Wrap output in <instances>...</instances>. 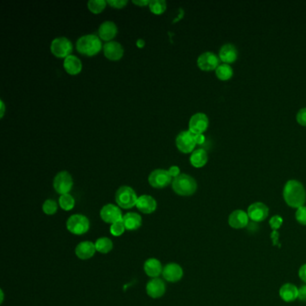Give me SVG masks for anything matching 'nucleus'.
Returning a JSON list of instances; mask_svg holds the SVG:
<instances>
[{"instance_id":"nucleus-1","label":"nucleus","mask_w":306,"mask_h":306,"mask_svg":"<svg viewBox=\"0 0 306 306\" xmlns=\"http://www.w3.org/2000/svg\"><path fill=\"white\" fill-rule=\"evenodd\" d=\"M283 197L286 204L291 208H301L306 201L305 189L298 180H288L284 187Z\"/></svg>"},{"instance_id":"nucleus-2","label":"nucleus","mask_w":306,"mask_h":306,"mask_svg":"<svg viewBox=\"0 0 306 306\" xmlns=\"http://www.w3.org/2000/svg\"><path fill=\"white\" fill-rule=\"evenodd\" d=\"M76 46L79 53L87 57H93L97 55L103 48L101 39L95 34L83 35L77 41Z\"/></svg>"},{"instance_id":"nucleus-3","label":"nucleus","mask_w":306,"mask_h":306,"mask_svg":"<svg viewBox=\"0 0 306 306\" xmlns=\"http://www.w3.org/2000/svg\"><path fill=\"white\" fill-rule=\"evenodd\" d=\"M173 192L180 196H192L198 189V184L193 177L185 173H180L171 182Z\"/></svg>"},{"instance_id":"nucleus-4","label":"nucleus","mask_w":306,"mask_h":306,"mask_svg":"<svg viewBox=\"0 0 306 306\" xmlns=\"http://www.w3.org/2000/svg\"><path fill=\"white\" fill-rule=\"evenodd\" d=\"M139 197L133 189L130 186H121L115 194L116 203L119 208L130 209L137 205Z\"/></svg>"},{"instance_id":"nucleus-5","label":"nucleus","mask_w":306,"mask_h":306,"mask_svg":"<svg viewBox=\"0 0 306 306\" xmlns=\"http://www.w3.org/2000/svg\"><path fill=\"white\" fill-rule=\"evenodd\" d=\"M67 228L70 233L76 235H82L87 233L90 228V222L84 215H72L67 221Z\"/></svg>"},{"instance_id":"nucleus-6","label":"nucleus","mask_w":306,"mask_h":306,"mask_svg":"<svg viewBox=\"0 0 306 306\" xmlns=\"http://www.w3.org/2000/svg\"><path fill=\"white\" fill-rule=\"evenodd\" d=\"M73 45L72 42L66 37L55 38L50 43V51L55 57L64 58L72 55Z\"/></svg>"},{"instance_id":"nucleus-7","label":"nucleus","mask_w":306,"mask_h":306,"mask_svg":"<svg viewBox=\"0 0 306 306\" xmlns=\"http://www.w3.org/2000/svg\"><path fill=\"white\" fill-rule=\"evenodd\" d=\"M73 178L69 171H59L54 178V190L60 196L70 194V191L73 188Z\"/></svg>"},{"instance_id":"nucleus-8","label":"nucleus","mask_w":306,"mask_h":306,"mask_svg":"<svg viewBox=\"0 0 306 306\" xmlns=\"http://www.w3.org/2000/svg\"><path fill=\"white\" fill-rule=\"evenodd\" d=\"M176 147L183 154H190L194 151L197 142L195 135L190 131H181L176 137Z\"/></svg>"},{"instance_id":"nucleus-9","label":"nucleus","mask_w":306,"mask_h":306,"mask_svg":"<svg viewBox=\"0 0 306 306\" xmlns=\"http://www.w3.org/2000/svg\"><path fill=\"white\" fill-rule=\"evenodd\" d=\"M148 182L153 188L163 189L172 182V177L164 169H155L148 176Z\"/></svg>"},{"instance_id":"nucleus-10","label":"nucleus","mask_w":306,"mask_h":306,"mask_svg":"<svg viewBox=\"0 0 306 306\" xmlns=\"http://www.w3.org/2000/svg\"><path fill=\"white\" fill-rule=\"evenodd\" d=\"M208 118L207 115L203 112H198L192 115V118L189 121V131L194 135L203 134L205 131L208 130Z\"/></svg>"},{"instance_id":"nucleus-11","label":"nucleus","mask_w":306,"mask_h":306,"mask_svg":"<svg viewBox=\"0 0 306 306\" xmlns=\"http://www.w3.org/2000/svg\"><path fill=\"white\" fill-rule=\"evenodd\" d=\"M102 220L108 224H114L116 222L123 220V213L120 208L113 204H107L102 207L100 212Z\"/></svg>"},{"instance_id":"nucleus-12","label":"nucleus","mask_w":306,"mask_h":306,"mask_svg":"<svg viewBox=\"0 0 306 306\" xmlns=\"http://www.w3.org/2000/svg\"><path fill=\"white\" fill-rule=\"evenodd\" d=\"M198 67L203 71H211L216 70L219 64V58L216 54L207 51L201 54L197 60Z\"/></svg>"},{"instance_id":"nucleus-13","label":"nucleus","mask_w":306,"mask_h":306,"mask_svg":"<svg viewBox=\"0 0 306 306\" xmlns=\"http://www.w3.org/2000/svg\"><path fill=\"white\" fill-rule=\"evenodd\" d=\"M103 54L106 58L111 62L120 60L124 55L123 45L118 41H109L103 45Z\"/></svg>"},{"instance_id":"nucleus-14","label":"nucleus","mask_w":306,"mask_h":306,"mask_svg":"<svg viewBox=\"0 0 306 306\" xmlns=\"http://www.w3.org/2000/svg\"><path fill=\"white\" fill-rule=\"evenodd\" d=\"M247 214L254 222H262L269 216V208L264 203L255 202L248 208Z\"/></svg>"},{"instance_id":"nucleus-15","label":"nucleus","mask_w":306,"mask_h":306,"mask_svg":"<svg viewBox=\"0 0 306 306\" xmlns=\"http://www.w3.org/2000/svg\"><path fill=\"white\" fill-rule=\"evenodd\" d=\"M118 34V27L112 21H105L99 26L98 36L102 41H112Z\"/></svg>"},{"instance_id":"nucleus-16","label":"nucleus","mask_w":306,"mask_h":306,"mask_svg":"<svg viewBox=\"0 0 306 306\" xmlns=\"http://www.w3.org/2000/svg\"><path fill=\"white\" fill-rule=\"evenodd\" d=\"M249 219L248 214L243 210H241V209L234 210L229 216V225L232 228L234 229L244 228L245 226H247L248 225Z\"/></svg>"},{"instance_id":"nucleus-17","label":"nucleus","mask_w":306,"mask_h":306,"mask_svg":"<svg viewBox=\"0 0 306 306\" xmlns=\"http://www.w3.org/2000/svg\"><path fill=\"white\" fill-rule=\"evenodd\" d=\"M163 277L169 282L179 281L183 276V270L177 263H169L163 269Z\"/></svg>"},{"instance_id":"nucleus-18","label":"nucleus","mask_w":306,"mask_h":306,"mask_svg":"<svg viewBox=\"0 0 306 306\" xmlns=\"http://www.w3.org/2000/svg\"><path fill=\"white\" fill-rule=\"evenodd\" d=\"M147 294L154 299L162 297L165 293V284L160 278H153L147 283Z\"/></svg>"},{"instance_id":"nucleus-19","label":"nucleus","mask_w":306,"mask_h":306,"mask_svg":"<svg viewBox=\"0 0 306 306\" xmlns=\"http://www.w3.org/2000/svg\"><path fill=\"white\" fill-rule=\"evenodd\" d=\"M136 207L140 212L144 214H152L155 212V209L157 208V203L153 197L149 195H142L139 197Z\"/></svg>"},{"instance_id":"nucleus-20","label":"nucleus","mask_w":306,"mask_h":306,"mask_svg":"<svg viewBox=\"0 0 306 306\" xmlns=\"http://www.w3.org/2000/svg\"><path fill=\"white\" fill-rule=\"evenodd\" d=\"M63 67L66 72L71 76H77L81 73L83 70L81 60L75 55H70L66 57L63 62Z\"/></svg>"},{"instance_id":"nucleus-21","label":"nucleus","mask_w":306,"mask_h":306,"mask_svg":"<svg viewBox=\"0 0 306 306\" xmlns=\"http://www.w3.org/2000/svg\"><path fill=\"white\" fill-rule=\"evenodd\" d=\"M219 57L225 64H230L235 62L238 57V50L236 47L231 43H226L225 45L222 46L219 50Z\"/></svg>"},{"instance_id":"nucleus-22","label":"nucleus","mask_w":306,"mask_h":306,"mask_svg":"<svg viewBox=\"0 0 306 306\" xmlns=\"http://www.w3.org/2000/svg\"><path fill=\"white\" fill-rule=\"evenodd\" d=\"M95 244L92 241H82L76 248V255L81 260H88L95 253Z\"/></svg>"},{"instance_id":"nucleus-23","label":"nucleus","mask_w":306,"mask_h":306,"mask_svg":"<svg viewBox=\"0 0 306 306\" xmlns=\"http://www.w3.org/2000/svg\"><path fill=\"white\" fill-rule=\"evenodd\" d=\"M279 295L285 302H294L298 298V288L294 284L286 283L279 290Z\"/></svg>"},{"instance_id":"nucleus-24","label":"nucleus","mask_w":306,"mask_h":306,"mask_svg":"<svg viewBox=\"0 0 306 306\" xmlns=\"http://www.w3.org/2000/svg\"><path fill=\"white\" fill-rule=\"evenodd\" d=\"M144 270L148 277L156 278L163 272L161 262L156 259H148L144 264Z\"/></svg>"},{"instance_id":"nucleus-25","label":"nucleus","mask_w":306,"mask_h":306,"mask_svg":"<svg viewBox=\"0 0 306 306\" xmlns=\"http://www.w3.org/2000/svg\"><path fill=\"white\" fill-rule=\"evenodd\" d=\"M123 224L129 231H134L139 229L142 225V217L137 213H127L123 216Z\"/></svg>"},{"instance_id":"nucleus-26","label":"nucleus","mask_w":306,"mask_h":306,"mask_svg":"<svg viewBox=\"0 0 306 306\" xmlns=\"http://www.w3.org/2000/svg\"><path fill=\"white\" fill-rule=\"evenodd\" d=\"M208 160V153L205 151L204 149L200 148V149H196L192 152L190 162L193 167L201 168L207 164Z\"/></svg>"},{"instance_id":"nucleus-27","label":"nucleus","mask_w":306,"mask_h":306,"mask_svg":"<svg viewBox=\"0 0 306 306\" xmlns=\"http://www.w3.org/2000/svg\"><path fill=\"white\" fill-rule=\"evenodd\" d=\"M216 75L218 79L226 81L233 77V70L232 67L229 64L223 63L217 67V69L216 70Z\"/></svg>"},{"instance_id":"nucleus-28","label":"nucleus","mask_w":306,"mask_h":306,"mask_svg":"<svg viewBox=\"0 0 306 306\" xmlns=\"http://www.w3.org/2000/svg\"><path fill=\"white\" fill-rule=\"evenodd\" d=\"M94 244H95L96 251L99 252V253H103V254L110 253V251L113 248L112 241L109 238H107V237L99 238L98 240L95 241Z\"/></svg>"},{"instance_id":"nucleus-29","label":"nucleus","mask_w":306,"mask_h":306,"mask_svg":"<svg viewBox=\"0 0 306 306\" xmlns=\"http://www.w3.org/2000/svg\"><path fill=\"white\" fill-rule=\"evenodd\" d=\"M148 8L154 15L160 16L165 12L167 9V4L164 0H152L148 5Z\"/></svg>"},{"instance_id":"nucleus-30","label":"nucleus","mask_w":306,"mask_h":306,"mask_svg":"<svg viewBox=\"0 0 306 306\" xmlns=\"http://www.w3.org/2000/svg\"><path fill=\"white\" fill-rule=\"evenodd\" d=\"M107 5L108 4L105 0H90L87 3V8L90 12L94 15H98L105 9Z\"/></svg>"},{"instance_id":"nucleus-31","label":"nucleus","mask_w":306,"mask_h":306,"mask_svg":"<svg viewBox=\"0 0 306 306\" xmlns=\"http://www.w3.org/2000/svg\"><path fill=\"white\" fill-rule=\"evenodd\" d=\"M75 204H76L75 199L70 194L62 195L58 199L59 207L65 211H70L71 209H73Z\"/></svg>"},{"instance_id":"nucleus-32","label":"nucleus","mask_w":306,"mask_h":306,"mask_svg":"<svg viewBox=\"0 0 306 306\" xmlns=\"http://www.w3.org/2000/svg\"><path fill=\"white\" fill-rule=\"evenodd\" d=\"M42 210L46 215H54L57 211V203L54 200H47L42 205Z\"/></svg>"},{"instance_id":"nucleus-33","label":"nucleus","mask_w":306,"mask_h":306,"mask_svg":"<svg viewBox=\"0 0 306 306\" xmlns=\"http://www.w3.org/2000/svg\"><path fill=\"white\" fill-rule=\"evenodd\" d=\"M125 225L123 224V221L120 220L116 222L114 224L110 225V232L113 236H120L125 232Z\"/></svg>"},{"instance_id":"nucleus-34","label":"nucleus","mask_w":306,"mask_h":306,"mask_svg":"<svg viewBox=\"0 0 306 306\" xmlns=\"http://www.w3.org/2000/svg\"><path fill=\"white\" fill-rule=\"evenodd\" d=\"M295 219L299 224L306 225V207L302 206L301 208H297L295 212Z\"/></svg>"},{"instance_id":"nucleus-35","label":"nucleus","mask_w":306,"mask_h":306,"mask_svg":"<svg viewBox=\"0 0 306 306\" xmlns=\"http://www.w3.org/2000/svg\"><path fill=\"white\" fill-rule=\"evenodd\" d=\"M283 218L280 216H274L270 218V227L272 228L273 231H277L278 229L281 227L282 224H283Z\"/></svg>"},{"instance_id":"nucleus-36","label":"nucleus","mask_w":306,"mask_h":306,"mask_svg":"<svg viewBox=\"0 0 306 306\" xmlns=\"http://www.w3.org/2000/svg\"><path fill=\"white\" fill-rule=\"evenodd\" d=\"M129 3L127 0H108L107 4L111 7L112 9H123L126 7Z\"/></svg>"},{"instance_id":"nucleus-37","label":"nucleus","mask_w":306,"mask_h":306,"mask_svg":"<svg viewBox=\"0 0 306 306\" xmlns=\"http://www.w3.org/2000/svg\"><path fill=\"white\" fill-rule=\"evenodd\" d=\"M296 120L300 125L306 127V107L302 108L298 111L297 114H296Z\"/></svg>"},{"instance_id":"nucleus-38","label":"nucleus","mask_w":306,"mask_h":306,"mask_svg":"<svg viewBox=\"0 0 306 306\" xmlns=\"http://www.w3.org/2000/svg\"><path fill=\"white\" fill-rule=\"evenodd\" d=\"M168 172L170 173V175L174 179L176 177H178V176L180 174V169L178 167L177 165H172L171 167L168 169Z\"/></svg>"},{"instance_id":"nucleus-39","label":"nucleus","mask_w":306,"mask_h":306,"mask_svg":"<svg viewBox=\"0 0 306 306\" xmlns=\"http://www.w3.org/2000/svg\"><path fill=\"white\" fill-rule=\"evenodd\" d=\"M298 299L302 302H306V285L298 289Z\"/></svg>"},{"instance_id":"nucleus-40","label":"nucleus","mask_w":306,"mask_h":306,"mask_svg":"<svg viewBox=\"0 0 306 306\" xmlns=\"http://www.w3.org/2000/svg\"><path fill=\"white\" fill-rule=\"evenodd\" d=\"M298 275H299V277L301 278V280L304 282L306 284V264L302 265V267L300 268L299 272H298Z\"/></svg>"},{"instance_id":"nucleus-41","label":"nucleus","mask_w":306,"mask_h":306,"mask_svg":"<svg viewBox=\"0 0 306 306\" xmlns=\"http://www.w3.org/2000/svg\"><path fill=\"white\" fill-rule=\"evenodd\" d=\"M132 3L136 5V6H138V7L143 8V7H146V6L148 7V5L150 3V1H147V0H137V1H136V0H133Z\"/></svg>"},{"instance_id":"nucleus-42","label":"nucleus","mask_w":306,"mask_h":306,"mask_svg":"<svg viewBox=\"0 0 306 306\" xmlns=\"http://www.w3.org/2000/svg\"><path fill=\"white\" fill-rule=\"evenodd\" d=\"M195 139H196V142L198 145H202L204 143L205 139L204 135L203 134H199V135H195Z\"/></svg>"},{"instance_id":"nucleus-43","label":"nucleus","mask_w":306,"mask_h":306,"mask_svg":"<svg viewBox=\"0 0 306 306\" xmlns=\"http://www.w3.org/2000/svg\"><path fill=\"white\" fill-rule=\"evenodd\" d=\"M271 238L273 239V244L276 245L278 243V234L277 231H273V233L271 234Z\"/></svg>"},{"instance_id":"nucleus-44","label":"nucleus","mask_w":306,"mask_h":306,"mask_svg":"<svg viewBox=\"0 0 306 306\" xmlns=\"http://www.w3.org/2000/svg\"><path fill=\"white\" fill-rule=\"evenodd\" d=\"M0 103H1V108H0V110H1V111H0V118H3V117H4L5 110H6V108H5L4 102H3L2 100H1V102H0Z\"/></svg>"},{"instance_id":"nucleus-45","label":"nucleus","mask_w":306,"mask_h":306,"mask_svg":"<svg viewBox=\"0 0 306 306\" xmlns=\"http://www.w3.org/2000/svg\"><path fill=\"white\" fill-rule=\"evenodd\" d=\"M136 44H137V46H138L139 48H143L144 46H145V41L142 40V39H139V40H138L137 42H136Z\"/></svg>"}]
</instances>
